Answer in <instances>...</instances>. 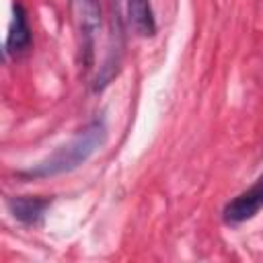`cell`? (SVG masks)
<instances>
[{
  "mask_svg": "<svg viewBox=\"0 0 263 263\" xmlns=\"http://www.w3.org/2000/svg\"><path fill=\"white\" fill-rule=\"evenodd\" d=\"M105 138H107L105 119L97 117L80 134H76L70 142H66L64 146L53 150L45 160L37 162L35 166H31L27 171H21L18 175L25 179H47V177H55L62 173H70V171L78 168L80 164H84L105 144Z\"/></svg>",
  "mask_w": 263,
  "mask_h": 263,
  "instance_id": "obj_1",
  "label": "cell"
},
{
  "mask_svg": "<svg viewBox=\"0 0 263 263\" xmlns=\"http://www.w3.org/2000/svg\"><path fill=\"white\" fill-rule=\"evenodd\" d=\"M70 14L80 37V55L84 64H90L92 45L101 29V6L99 0H70Z\"/></svg>",
  "mask_w": 263,
  "mask_h": 263,
  "instance_id": "obj_2",
  "label": "cell"
},
{
  "mask_svg": "<svg viewBox=\"0 0 263 263\" xmlns=\"http://www.w3.org/2000/svg\"><path fill=\"white\" fill-rule=\"evenodd\" d=\"M261 208H263V175L251 187H247L245 191H240L234 199H230L224 205L222 218H224L226 224L236 226V224H242V222L253 220L259 214Z\"/></svg>",
  "mask_w": 263,
  "mask_h": 263,
  "instance_id": "obj_3",
  "label": "cell"
},
{
  "mask_svg": "<svg viewBox=\"0 0 263 263\" xmlns=\"http://www.w3.org/2000/svg\"><path fill=\"white\" fill-rule=\"evenodd\" d=\"M49 203H51V199L39 197V195H14V197L6 199L8 212L12 214L14 220H18L23 224H37L43 218Z\"/></svg>",
  "mask_w": 263,
  "mask_h": 263,
  "instance_id": "obj_4",
  "label": "cell"
},
{
  "mask_svg": "<svg viewBox=\"0 0 263 263\" xmlns=\"http://www.w3.org/2000/svg\"><path fill=\"white\" fill-rule=\"evenodd\" d=\"M127 23L140 37H152L156 33V18L150 0H125Z\"/></svg>",
  "mask_w": 263,
  "mask_h": 263,
  "instance_id": "obj_5",
  "label": "cell"
},
{
  "mask_svg": "<svg viewBox=\"0 0 263 263\" xmlns=\"http://www.w3.org/2000/svg\"><path fill=\"white\" fill-rule=\"evenodd\" d=\"M31 45V27L27 23V14L25 8L21 4L14 6V16L6 35V43H4V51L8 55H16L21 51H25Z\"/></svg>",
  "mask_w": 263,
  "mask_h": 263,
  "instance_id": "obj_6",
  "label": "cell"
}]
</instances>
